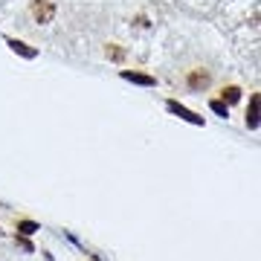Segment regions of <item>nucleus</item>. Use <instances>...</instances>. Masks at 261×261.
I'll use <instances>...</instances> for the list:
<instances>
[{
	"label": "nucleus",
	"instance_id": "2",
	"mask_svg": "<svg viewBox=\"0 0 261 261\" xmlns=\"http://www.w3.org/2000/svg\"><path fill=\"white\" fill-rule=\"evenodd\" d=\"M32 15H35L38 23H49L53 15H56V6H53L49 0H35V3H32Z\"/></svg>",
	"mask_w": 261,
	"mask_h": 261
},
{
	"label": "nucleus",
	"instance_id": "1",
	"mask_svg": "<svg viewBox=\"0 0 261 261\" xmlns=\"http://www.w3.org/2000/svg\"><path fill=\"white\" fill-rule=\"evenodd\" d=\"M209 84H212V73L206 70V67H195V70H186V87L189 90H209Z\"/></svg>",
	"mask_w": 261,
	"mask_h": 261
},
{
	"label": "nucleus",
	"instance_id": "3",
	"mask_svg": "<svg viewBox=\"0 0 261 261\" xmlns=\"http://www.w3.org/2000/svg\"><path fill=\"white\" fill-rule=\"evenodd\" d=\"M224 99H226V102H235V99H238V87H229V90H224Z\"/></svg>",
	"mask_w": 261,
	"mask_h": 261
}]
</instances>
